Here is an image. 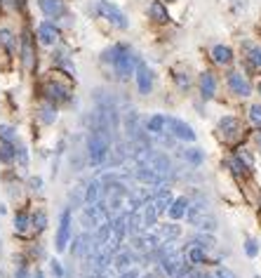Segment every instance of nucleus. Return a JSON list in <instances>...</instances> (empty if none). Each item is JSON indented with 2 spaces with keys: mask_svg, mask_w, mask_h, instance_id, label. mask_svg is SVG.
Wrapping results in <instances>:
<instances>
[{
  "mask_svg": "<svg viewBox=\"0 0 261 278\" xmlns=\"http://www.w3.org/2000/svg\"><path fill=\"white\" fill-rule=\"evenodd\" d=\"M104 61H108V64H113V68H116V76L120 80H127L129 76H134V71H137V64H139V59L129 52L127 45H113L111 50H106L104 57H101Z\"/></svg>",
  "mask_w": 261,
  "mask_h": 278,
  "instance_id": "1",
  "label": "nucleus"
},
{
  "mask_svg": "<svg viewBox=\"0 0 261 278\" xmlns=\"http://www.w3.org/2000/svg\"><path fill=\"white\" fill-rule=\"evenodd\" d=\"M108 149H111V142H108V134L101 128L92 130L87 139V151H89V163L92 165H101V163L108 158Z\"/></svg>",
  "mask_w": 261,
  "mask_h": 278,
  "instance_id": "2",
  "label": "nucleus"
},
{
  "mask_svg": "<svg viewBox=\"0 0 261 278\" xmlns=\"http://www.w3.org/2000/svg\"><path fill=\"white\" fill-rule=\"evenodd\" d=\"M186 217H189V222L198 229H207V231H214V229H217V219H214V215L210 212V207H207L205 203H198V205H193V207L189 205Z\"/></svg>",
  "mask_w": 261,
  "mask_h": 278,
  "instance_id": "3",
  "label": "nucleus"
},
{
  "mask_svg": "<svg viewBox=\"0 0 261 278\" xmlns=\"http://www.w3.org/2000/svg\"><path fill=\"white\" fill-rule=\"evenodd\" d=\"M95 10L99 12V14H101L104 19H108V22H111L113 26H118V28H127V26H129L127 17H125V14H122V12L118 10L116 5H111L108 0H99V3L95 5Z\"/></svg>",
  "mask_w": 261,
  "mask_h": 278,
  "instance_id": "4",
  "label": "nucleus"
},
{
  "mask_svg": "<svg viewBox=\"0 0 261 278\" xmlns=\"http://www.w3.org/2000/svg\"><path fill=\"white\" fill-rule=\"evenodd\" d=\"M43 92H45V99L50 101L52 106L66 104V101L71 99V90H68L66 85H61L59 80H47L45 88H43Z\"/></svg>",
  "mask_w": 261,
  "mask_h": 278,
  "instance_id": "5",
  "label": "nucleus"
},
{
  "mask_svg": "<svg viewBox=\"0 0 261 278\" xmlns=\"http://www.w3.org/2000/svg\"><path fill=\"white\" fill-rule=\"evenodd\" d=\"M68 238H71V210H64L59 217V231H57V250L64 252L68 245Z\"/></svg>",
  "mask_w": 261,
  "mask_h": 278,
  "instance_id": "6",
  "label": "nucleus"
},
{
  "mask_svg": "<svg viewBox=\"0 0 261 278\" xmlns=\"http://www.w3.org/2000/svg\"><path fill=\"white\" fill-rule=\"evenodd\" d=\"M219 130H221L223 139H228V142H235V139L245 132L243 123H240L235 116H223L221 120H219Z\"/></svg>",
  "mask_w": 261,
  "mask_h": 278,
  "instance_id": "7",
  "label": "nucleus"
},
{
  "mask_svg": "<svg viewBox=\"0 0 261 278\" xmlns=\"http://www.w3.org/2000/svg\"><path fill=\"white\" fill-rule=\"evenodd\" d=\"M167 128H170V132H172L177 139H183V142H195V132H193V128H191L189 123L179 120V118H167Z\"/></svg>",
  "mask_w": 261,
  "mask_h": 278,
  "instance_id": "8",
  "label": "nucleus"
},
{
  "mask_svg": "<svg viewBox=\"0 0 261 278\" xmlns=\"http://www.w3.org/2000/svg\"><path fill=\"white\" fill-rule=\"evenodd\" d=\"M134 73H137V88H139V92L141 95H148L151 90H153V71L146 66L144 61H139Z\"/></svg>",
  "mask_w": 261,
  "mask_h": 278,
  "instance_id": "9",
  "label": "nucleus"
},
{
  "mask_svg": "<svg viewBox=\"0 0 261 278\" xmlns=\"http://www.w3.org/2000/svg\"><path fill=\"white\" fill-rule=\"evenodd\" d=\"M228 88H231V92L238 95V97H250L252 95V85L243 73H231V76H228Z\"/></svg>",
  "mask_w": 261,
  "mask_h": 278,
  "instance_id": "10",
  "label": "nucleus"
},
{
  "mask_svg": "<svg viewBox=\"0 0 261 278\" xmlns=\"http://www.w3.org/2000/svg\"><path fill=\"white\" fill-rule=\"evenodd\" d=\"M22 59H24V66H26L28 71H33V66H35V50H33V38H31L28 31H24V36H22Z\"/></svg>",
  "mask_w": 261,
  "mask_h": 278,
  "instance_id": "11",
  "label": "nucleus"
},
{
  "mask_svg": "<svg viewBox=\"0 0 261 278\" xmlns=\"http://www.w3.org/2000/svg\"><path fill=\"white\" fill-rule=\"evenodd\" d=\"M38 5H40V10H43L45 17H50V19H57V17H61V14L66 12L64 0H38Z\"/></svg>",
  "mask_w": 261,
  "mask_h": 278,
  "instance_id": "12",
  "label": "nucleus"
},
{
  "mask_svg": "<svg viewBox=\"0 0 261 278\" xmlns=\"http://www.w3.org/2000/svg\"><path fill=\"white\" fill-rule=\"evenodd\" d=\"M38 40L43 45H54L57 40H59V28L50 22H43L38 26Z\"/></svg>",
  "mask_w": 261,
  "mask_h": 278,
  "instance_id": "13",
  "label": "nucleus"
},
{
  "mask_svg": "<svg viewBox=\"0 0 261 278\" xmlns=\"http://www.w3.org/2000/svg\"><path fill=\"white\" fill-rule=\"evenodd\" d=\"M214 92H217V78H214L210 71H205L200 76V95H202V99H212Z\"/></svg>",
  "mask_w": 261,
  "mask_h": 278,
  "instance_id": "14",
  "label": "nucleus"
},
{
  "mask_svg": "<svg viewBox=\"0 0 261 278\" xmlns=\"http://www.w3.org/2000/svg\"><path fill=\"white\" fill-rule=\"evenodd\" d=\"M189 205H191V203H189L186 198H183V196H181V198H174V203L170 205L167 215H170L172 219H181V217H186V212H189Z\"/></svg>",
  "mask_w": 261,
  "mask_h": 278,
  "instance_id": "15",
  "label": "nucleus"
},
{
  "mask_svg": "<svg viewBox=\"0 0 261 278\" xmlns=\"http://www.w3.org/2000/svg\"><path fill=\"white\" fill-rule=\"evenodd\" d=\"M172 203H174V198H172V191H170V189H160V191H158V196H156V200H153V205H156L158 212L170 210Z\"/></svg>",
  "mask_w": 261,
  "mask_h": 278,
  "instance_id": "16",
  "label": "nucleus"
},
{
  "mask_svg": "<svg viewBox=\"0 0 261 278\" xmlns=\"http://www.w3.org/2000/svg\"><path fill=\"white\" fill-rule=\"evenodd\" d=\"M165 128H167V116H162V113H158V116H153V118L146 120V130L153 132V134H162L165 132Z\"/></svg>",
  "mask_w": 261,
  "mask_h": 278,
  "instance_id": "17",
  "label": "nucleus"
},
{
  "mask_svg": "<svg viewBox=\"0 0 261 278\" xmlns=\"http://www.w3.org/2000/svg\"><path fill=\"white\" fill-rule=\"evenodd\" d=\"M212 57H214L217 64L226 66V64H231V59H233V52H231V47H226V45H217V47L212 50Z\"/></svg>",
  "mask_w": 261,
  "mask_h": 278,
  "instance_id": "18",
  "label": "nucleus"
},
{
  "mask_svg": "<svg viewBox=\"0 0 261 278\" xmlns=\"http://www.w3.org/2000/svg\"><path fill=\"white\" fill-rule=\"evenodd\" d=\"M14 158H17V144H14V142H3V144H0V161L7 165V163H12Z\"/></svg>",
  "mask_w": 261,
  "mask_h": 278,
  "instance_id": "19",
  "label": "nucleus"
},
{
  "mask_svg": "<svg viewBox=\"0 0 261 278\" xmlns=\"http://www.w3.org/2000/svg\"><path fill=\"white\" fill-rule=\"evenodd\" d=\"M148 14H151V19H156V22H167V19H170V14H167V10H165V5H162V3H153V5L148 7Z\"/></svg>",
  "mask_w": 261,
  "mask_h": 278,
  "instance_id": "20",
  "label": "nucleus"
},
{
  "mask_svg": "<svg viewBox=\"0 0 261 278\" xmlns=\"http://www.w3.org/2000/svg\"><path fill=\"white\" fill-rule=\"evenodd\" d=\"M28 227H31V217H28L26 212H17L14 215V229H17V234H26Z\"/></svg>",
  "mask_w": 261,
  "mask_h": 278,
  "instance_id": "21",
  "label": "nucleus"
},
{
  "mask_svg": "<svg viewBox=\"0 0 261 278\" xmlns=\"http://www.w3.org/2000/svg\"><path fill=\"white\" fill-rule=\"evenodd\" d=\"M31 227L35 229V231H45V227H47V215H45V210H35L33 217H31Z\"/></svg>",
  "mask_w": 261,
  "mask_h": 278,
  "instance_id": "22",
  "label": "nucleus"
},
{
  "mask_svg": "<svg viewBox=\"0 0 261 278\" xmlns=\"http://www.w3.org/2000/svg\"><path fill=\"white\" fill-rule=\"evenodd\" d=\"M189 259L193 262V264H202V262L207 259L205 248H200V245H191V250H189Z\"/></svg>",
  "mask_w": 261,
  "mask_h": 278,
  "instance_id": "23",
  "label": "nucleus"
},
{
  "mask_svg": "<svg viewBox=\"0 0 261 278\" xmlns=\"http://www.w3.org/2000/svg\"><path fill=\"white\" fill-rule=\"evenodd\" d=\"M179 234H181V229H179L177 224H167V227L160 229V236H158V238L160 240H172V238H177Z\"/></svg>",
  "mask_w": 261,
  "mask_h": 278,
  "instance_id": "24",
  "label": "nucleus"
},
{
  "mask_svg": "<svg viewBox=\"0 0 261 278\" xmlns=\"http://www.w3.org/2000/svg\"><path fill=\"white\" fill-rule=\"evenodd\" d=\"M0 45H3L7 52L14 50V36H12L10 28H0Z\"/></svg>",
  "mask_w": 261,
  "mask_h": 278,
  "instance_id": "25",
  "label": "nucleus"
},
{
  "mask_svg": "<svg viewBox=\"0 0 261 278\" xmlns=\"http://www.w3.org/2000/svg\"><path fill=\"white\" fill-rule=\"evenodd\" d=\"M183 158H186L191 165H200V163L205 161V153H202L200 149H189L186 153H183Z\"/></svg>",
  "mask_w": 261,
  "mask_h": 278,
  "instance_id": "26",
  "label": "nucleus"
},
{
  "mask_svg": "<svg viewBox=\"0 0 261 278\" xmlns=\"http://www.w3.org/2000/svg\"><path fill=\"white\" fill-rule=\"evenodd\" d=\"M40 120L45 123V125H50V123H54L57 120V111H54V106H43L40 109Z\"/></svg>",
  "mask_w": 261,
  "mask_h": 278,
  "instance_id": "27",
  "label": "nucleus"
},
{
  "mask_svg": "<svg viewBox=\"0 0 261 278\" xmlns=\"http://www.w3.org/2000/svg\"><path fill=\"white\" fill-rule=\"evenodd\" d=\"M250 120L254 128H261V104H254L250 109Z\"/></svg>",
  "mask_w": 261,
  "mask_h": 278,
  "instance_id": "28",
  "label": "nucleus"
},
{
  "mask_svg": "<svg viewBox=\"0 0 261 278\" xmlns=\"http://www.w3.org/2000/svg\"><path fill=\"white\" fill-rule=\"evenodd\" d=\"M193 245H200V248H212V245H214V238H212V236L200 234V236H195V238H193Z\"/></svg>",
  "mask_w": 261,
  "mask_h": 278,
  "instance_id": "29",
  "label": "nucleus"
},
{
  "mask_svg": "<svg viewBox=\"0 0 261 278\" xmlns=\"http://www.w3.org/2000/svg\"><path fill=\"white\" fill-rule=\"evenodd\" d=\"M245 252H247V257H256V252H259V245H256L254 238L245 240Z\"/></svg>",
  "mask_w": 261,
  "mask_h": 278,
  "instance_id": "30",
  "label": "nucleus"
},
{
  "mask_svg": "<svg viewBox=\"0 0 261 278\" xmlns=\"http://www.w3.org/2000/svg\"><path fill=\"white\" fill-rule=\"evenodd\" d=\"M228 165L233 167V172H235V175H245V172H247V170H250V167L245 165V163L240 161V158H233V161L228 163Z\"/></svg>",
  "mask_w": 261,
  "mask_h": 278,
  "instance_id": "31",
  "label": "nucleus"
},
{
  "mask_svg": "<svg viewBox=\"0 0 261 278\" xmlns=\"http://www.w3.org/2000/svg\"><path fill=\"white\" fill-rule=\"evenodd\" d=\"M97 189H99V184H97V182H92V184H89V186H87V196H85V200H87L89 205H92V203H95V200H97V194H99V191H97Z\"/></svg>",
  "mask_w": 261,
  "mask_h": 278,
  "instance_id": "32",
  "label": "nucleus"
},
{
  "mask_svg": "<svg viewBox=\"0 0 261 278\" xmlns=\"http://www.w3.org/2000/svg\"><path fill=\"white\" fill-rule=\"evenodd\" d=\"M0 139H3V142H14V130H12L10 125H3V128H0Z\"/></svg>",
  "mask_w": 261,
  "mask_h": 278,
  "instance_id": "33",
  "label": "nucleus"
},
{
  "mask_svg": "<svg viewBox=\"0 0 261 278\" xmlns=\"http://www.w3.org/2000/svg\"><path fill=\"white\" fill-rule=\"evenodd\" d=\"M238 158H240V161H243L247 167H252V165H254V158H252V153H250V151H247V149H240Z\"/></svg>",
  "mask_w": 261,
  "mask_h": 278,
  "instance_id": "34",
  "label": "nucleus"
},
{
  "mask_svg": "<svg viewBox=\"0 0 261 278\" xmlns=\"http://www.w3.org/2000/svg\"><path fill=\"white\" fill-rule=\"evenodd\" d=\"M57 64H59V66H64V68H68V73H73V66H71V61L66 59V55H64V52H59V55H57Z\"/></svg>",
  "mask_w": 261,
  "mask_h": 278,
  "instance_id": "35",
  "label": "nucleus"
},
{
  "mask_svg": "<svg viewBox=\"0 0 261 278\" xmlns=\"http://www.w3.org/2000/svg\"><path fill=\"white\" fill-rule=\"evenodd\" d=\"M177 85H179L181 90H189V85H191L189 73H177Z\"/></svg>",
  "mask_w": 261,
  "mask_h": 278,
  "instance_id": "36",
  "label": "nucleus"
},
{
  "mask_svg": "<svg viewBox=\"0 0 261 278\" xmlns=\"http://www.w3.org/2000/svg\"><path fill=\"white\" fill-rule=\"evenodd\" d=\"M214 278H235V273L226 267H219L217 271H214Z\"/></svg>",
  "mask_w": 261,
  "mask_h": 278,
  "instance_id": "37",
  "label": "nucleus"
},
{
  "mask_svg": "<svg viewBox=\"0 0 261 278\" xmlns=\"http://www.w3.org/2000/svg\"><path fill=\"white\" fill-rule=\"evenodd\" d=\"M17 158H19V165H22V167L28 165V153H26L24 146H19V149H17Z\"/></svg>",
  "mask_w": 261,
  "mask_h": 278,
  "instance_id": "38",
  "label": "nucleus"
},
{
  "mask_svg": "<svg viewBox=\"0 0 261 278\" xmlns=\"http://www.w3.org/2000/svg\"><path fill=\"white\" fill-rule=\"evenodd\" d=\"M250 59H252V64H254V66L261 68V47H254V50L250 52Z\"/></svg>",
  "mask_w": 261,
  "mask_h": 278,
  "instance_id": "39",
  "label": "nucleus"
},
{
  "mask_svg": "<svg viewBox=\"0 0 261 278\" xmlns=\"http://www.w3.org/2000/svg\"><path fill=\"white\" fill-rule=\"evenodd\" d=\"M14 278H31V273H28V269L22 264V267L17 269V273H14Z\"/></svg>",
  "mask_w": 261,
  "mask_h": 278,
  "instance_id": "40",
  "label": "nucleus"
},
{
  "mask_svg": "<svg viewBox=\"0 0 261 278\" xmlns=\"http://www.w3.org/2000/svg\"><path fill=\"white\" fill-rule=\"evenodd\" d=\"M52 273H54L57 278L64 276V271H61V264H59V262H52Z\"/></svg>",
  "mask_w": 261,
  "mask_h": 278,
  "instance_id": "41",
  "label": "nucleus"
},
{
  "mask_svg": "<svg viewBox=\"0 0 261 278\" xmlns=\"http://www.w3.org/2000/svg\"><path fill=\"white\" fill-rule=\"evenodd\" d=\"M31 186H33V189H40V186H43V182L35 177V179H31Z\"/></svg>",
  "mask_w": 261,
  "mask_h": 278,
  "instance_id": "42",
  "label": "nucleus"
},
{
  "mask_svg": "<svg viewBox=\"0 0 261 278\" xmlns=\"http://www.w3.org/2000/svg\"><path fill=\"white\" fill-rule=\"evenodd\" d=\"M35 278H45V276H43V271H38V273H35Z\"/></svg>",
  "mask_w": 261,
  "mask_h": 278,
  "instance_id": "43",
  "label": "nucleus"
},
{
  "mask_svg": "<svg viewBox=\"0 0 261 278\" xmlns=\"http://www.w3.org/2000/svg\"><path fill=\"white\" fill-rule=\"evenodd\" d=\"M259 146H261V134H259Z\"/></svg>",
  "mask_w": 261,
  "mask_h": 278,
  "instance_id": "44",
  "label": "nucleus"
},
{
  "mask_svg": "<svg viewBox=\"0 0 261 278\" xmlns=\"http://www.w3.org/2000/svg\"><path fill=\"white\" fill-rule=\"evenodd\" d=\"M259 92H261V83H259Z\"/></svg>",
  "mask_w": 261,
  "mask_h": 278,
  "instance_id": "45",
  "label": "nucleus"
}]
</instances>
